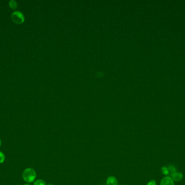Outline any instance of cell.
Returning a JSON list of instances; mask_svg holds the SVG:
<instances>
[{"label":"cell","mask_w":185,"mask_h":185,"mask_svg":"<svg viewBox=\"0 0 185 185\" xmlns=\"http://www.w3.org/2000/svg\"><path fill=\"white\" fill-rule=\"evenodd\" d=\"M24 185H29V184H24Z\"/></svg>","instance_id":"obj_14"},{"label":"cell","mask_w":185,"mask_h":185,"mask_svg":"<svg viewBox=\"0 0 185 185\" xmlns=\"http://www.w3.org/2000/svg\"><path fill=\"white\" fill-rule=\"evenodd\" d=\"M47 185H54L53 184H48Z\"/></svg>","instance_id":"obj_13"},{"label":"cell","mask_w":185,"mask_h":185,"mask_svg":"<svg viewBox=\"0 0 185 185\" xmlns=\"http://www.w3.org/2000/svg\"><path fill=\"white\" fill-rule=\"evenodd\" d=\"M147 185H156V182L154 180H152L148 182Z\"/></svg>","instance_id":"obj_11"},{"label":"cell","mask_w":185,"mask_h":185,"mask_svg":"<svg viewBox=\"0 0 185 185\" xmlns=\"http://www.w3.org/2000/svg\"><path fill=\"white\" fill-rule=\"evenodd\" d=\"M11 18L13 21L17 24H21L24 21L23 14L19 11H15L13 12L11 15Z\"/></svg>","instance_id":"obj_2"},{"label":"cell","mask_w":185,"mask_h":185,"mask_svg":"<svg viewBox=\"0 0 185 185\" xmlns=\"http://www.w3.org/2000/svg\"><path fill=\"white\" fill-rule=\"evenodd\" d=\"M168 169L169 171V174L171 176L176 172V168L173 165H170L168 167Z\"/></svg>","instance_id":"obj_7"},{"label":"cell","mask_w":185,"mask_h":185,"mask_svg":"<svg viewBox=\"0 0 185 185\" xmlns=\"http://www.w3.org/2000/svg\"><path fill=\"white\" fill-rule=\"evenodd\" d=\"M34 185H47V184L43 180L38 179L34 182Z\"/></svg>","instance_id":"obj_8"},{"label":"cell","mask_w":185,"mask_h":185,"mask_svg":"<svg viewBox=\"0 0 185 185\" xmlns=\"http://www.w3.org/2000/svg\"><path fill=\"white\" fill-rule=\"evenodd\" d=\"M22 178L26 182L29 183L33 182L36 178V171L31 168H28L23 171Z\"/></svg>","instance_id":"obj_1"},{"label":"cell","mask_w":185,"mask_h":185,"mask_svg":"<svg viewBox=\"0 0 185 185\" xmlns=\"http://www.w3.org/2000/svg\"><path fill=\"white\" fill-rule=\"evenodd\" d=\"M161 172L165 175L167 176L169 175V171L167 167H163L161 168Z\"/></svg>","instance_id":"obj_9"},{"label":"cell","mask_w":185,"mask_h":185,"mask_svg":"<svg viewBox=\"0 0 185 185\" xmlns=\"http://www.w3.org/2000/svg\"><path fill=\"white\" fill-rule=\"evenodd\" d=\"M1 139H0V147H1Z\"/></svg>","instance_id":"obj_12"},{"label":"cell","mask_w":185,"mask_h":185,"mask_svg":"<svg viewBox=\"0 0 185 185\" xmlns=\"http://www.w3.org/2000/svg\"><path fill=\"white\" fill-rule=\"evenodd\" d=\"M160 185H174V182L171 177L166 176L161 181Z\"/></svg>","instance_id":"obj_3"},{"label":"cell","mask_w":185,"mask_h":185,"mask_svg":"<svg viewBox=\"0 0 185 185\" xmlns=\"http://www.w3.org/2000/svg\"><path fill=\"white\" fill-rule=\"evenodd\" d=\"M9 7L13 9V10H15L17 8L18 6V3L16 2V1L14 0H12L10 1H9Z\"/></svg>","instance_id":"obj_6"},{"label":"cell","mask_w":185,"mask_h":185,"mask_svg":"<svg viewBox=\"0 0 185 185\" xmlns=\"http://www.w3.org/2000/svg\"><path fill=\"white\" fill-rule=\"evenodd\" d=\"M171 178L174 181L179 182L183 179V174L180 172H176L171 175Z\"/></svg>","instance_id":"obj_4"},{"label":"cell","mask_w":185,"mask_h":185,"mask_svg":"<svg viewBox=\"0 0 185 185\" xmlns=\"http://www.w3.org/2000/svg\"><path fill=\"white\" fill-rule=\"evenodd\" d=\"M106 184L107 185H117L118 181L115 176H110L107 178L106 181Z\"/></svg>","instance_id":"obj_5"},{"label":"cell","mask_w":185,"mask_h":185,"mask_svg":"<svg viewBox=\"0 0 185 185\" xmlns=\"http://www.w3.org/2000/svg\"><path fill=\"white\" fill-rule=\"evenodd\" d=\"M5 155L2 152H0V163H2L5 161Z\"/></svg>","instance_id":"obj_10"}]
</instances>
